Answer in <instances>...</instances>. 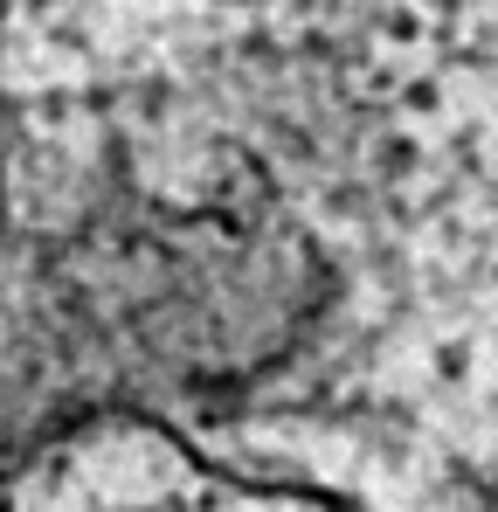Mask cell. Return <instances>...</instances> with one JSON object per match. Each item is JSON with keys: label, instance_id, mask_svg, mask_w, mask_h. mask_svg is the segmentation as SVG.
I'll list each match as a JSON object with an SVG mask.
<instances>
[{"label": "cell", "instance_id": "obj_1", "mask_svg": "<svg viewBox=\"0 0 498 512\" xmlns=\"http://www.w3.org/2000/svg\"><path fill=\"white\" fill-rule=\"evenodd\" d=\"M0 512H471L388 506L374 492L208 457L146 409H77L0 464Z\"/></svg>", "mask_w": 498, "mask_h": 512}]
</instances>
